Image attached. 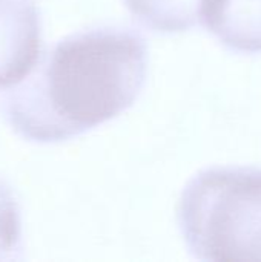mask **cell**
<instances>
[{"label": "cell", "instance_id": "cell-1", "mask_svg": "<svg viewBox=\"0 0 261 262\" xmlns=\"http://www.w3.org/2000/svg\"><path fill=\"white\" fill-rule=\"evenodd\" d=\"M148 72L146 40L132 29L75 32L40 54L5 97L6 118L25 140L58 143L129 109Z\"/></svg>", "mask_w": 261, "mask_h": 262}, {"label": "cell", "instance_id": "cell-2", "mask_svg": "<svg viewBox=\"0 0 261 262\" xmlns=\"http://www.w3.org/2000/svg\"><path fill=\"white\" fill-rule=\"evenodd\" d=\"M177 220L195 258L261 262V169L200 172L180 196Z\"/></svg>", "mask_w": 261, "mask_h": 262}, {"label": "cell", "instance_id": "cell-3", "mask_svg": "<svg viewBox=\"0 0 261 262\" xmlns=\"http://www.w3.org/2000/svg\"><path fill=\"white\" fill-rule=\"evenodd\" d=\"M42 54V21L34 0H0V89L18 84Z\"/></svg>", "mask_w": 261, "mask_h": 262}, {"label": "cell", "instance_id": "cell-4", "mask_svg": "<svg viewBox=\"0 0 261 262\" xmlns=\"http://www.w3.org/2000/svg\"><path fill=\"white\" fill-rule=\"evenodd\" d=\"M200 18L229 49L261 52V0H202Z\"/></svg>", "mask_w": 261, "mask_h": 262}, {"label": "cell", "instance_id": "cell-5", "mask_svg": "<svg viewBox=\"0 0 261 262\" xmlns=\"http://www.w3.org/2000/svg\"><path fill=\"white\" fill-rule=\"evenodd\" d=\"M135 21L146 29L174 34L191 29L200 18L202 0H123Z\"/></svg>", "mask_w": 261, "mask_h": 262}, {"label": "cell", "instance_id": "cell-6", "mask_svg": "<svg viewBox=\"0 0 261 262\" xmlns=\"http://www.w3.org/2000/svg\"><path fill=\"white\" fill-rule=\"evenodd\" d=\"M20 207L11 186L0 178V261L17 259L22 250Z\"/></svg>", "mask_w": 261, "mask_h": 262}]
</instances>
